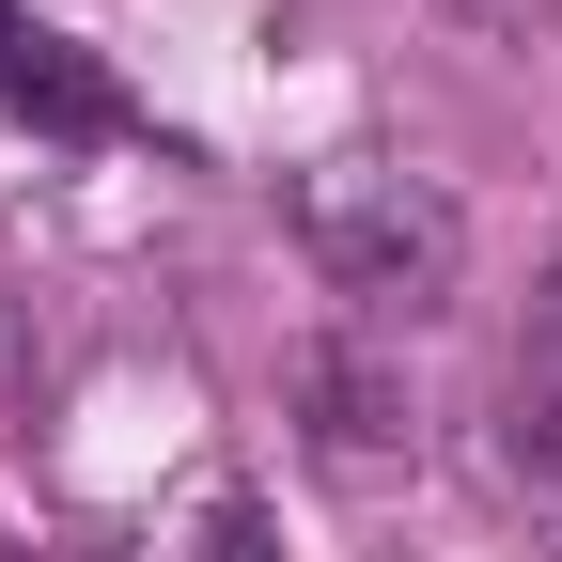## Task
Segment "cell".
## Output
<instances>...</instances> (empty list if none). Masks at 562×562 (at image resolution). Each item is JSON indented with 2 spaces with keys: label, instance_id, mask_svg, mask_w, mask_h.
Listing matches in <instances>:
<instances>
[{
  "label": "cell",
  "instance_id": "cell-1",
  "mask_svg": "<svg viewBox=\"0 0 562 562\" xmlns=\"http://www.w3.org/2000/svg\"><path fill=\"white\" fill-rule=\"evenodd\" d=\"M297 250L360 328H438L469 297V203L406 157H313L297 172Z\"/></svg>",
  "mask_w": 562,
  "mask_h": 562
},
{
  "label": "cell",
  "instance_id": "cell-2",
  "mask_svg": "<svg viewBox=\"0 0 562 562\" xmlns=\"http://www.w3.org/2000/svg\"><path fill=\"white\" fill-rule=\"evenodd\" d=\"M297 406H313V453L328 469H391L422 422H406V375L375 360L360 328H328V344H297Z\"/></svg>",
  "mask_w": 562,
  "mask_h": 562
},
{
  "label": "cell",
  "instance_id": "cell-3",
  "mask_svg": "<svg viewBox=\"0 0 562 562\" xmlns=\"http://www.w3.org/2000/svg\"><path fill=\"white\" fill-rule=\"evenodd\" d=\"M501 406H516V422H501L516 469L562 501V250H547V297H531V344H516V391H501Z\"/></svg>",
  "mask_w": 562,
  "mask_h": 562
},
{
  "label": "cell",
  "instance_id": "cell-4",
  "mask_svg": "<svg viewBox=\"0 0 562 562\" xmlns=\"http://www.w3.org/2000/svg\"><path fill=\"white\" fill-rule=\"evenodd\" d=\"M0 94H16L32 125H63V140H110V125H125V94H110L63 32H16V79H0Z\"/></svg>",
  "mask_w": 562,
  "mask_h": 562
},
{
  "label": "cell",
  "instance_id": "cell-5",
  "mask_svg": "<svg viewBox=\"0 0 562 562\" xmlns=\"http://www.w3.org/2000/svg\"><path fill=\"white\" fill-rule=\"evenodd\" d=\"M188 562H266V501H250V484H220V501H203Z\"/></svg>",
  "mask_w": 562,
  "mask_h": 562
},
{
  "label": "cell",
  "instance_id": "cell-6",
  "mask_svg": "<svg viewBox=\"0 0 562 562\" xmlns=\"http://www.w3.org/2000/svg\"><path fill=\"white\" fill-rule=\"evenodd\" d=\"M16 32H32V16H16V0H0V79H16Z\"/></svg>",
  "mask_w": 562,
  "mask_h": 562
},
{
  "label": "cell",
  "instance_id": "cell-7",
  "mask_svg": "<svg viewBox=\"0 0 562 562\" xmlns=\"http://www.w3.org/2000/svg\"><path fill=\"white\" fill-rule=\"evenodd\" d=\"M469 16H531V0H469Z\"/></svg>",
  "mask_w": 562,
  "mask_h": 562
}]
</instances>
